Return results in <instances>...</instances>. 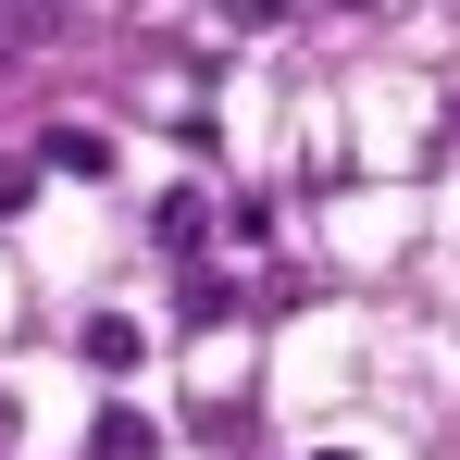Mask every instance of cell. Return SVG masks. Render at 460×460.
Masks as SVG:
<instances>
[{"instance_id":"obj_1","label":"cell","mask_w":460,"mask_h":460,"mask_svg":"<svg viewBox=\"0 0 460 460\" xmlns=\"http://www.w3.org/2000/svg\"><path fill=\"white\" fill-rule=\"evenodd\" d=\"M150 448H162V436H150V411H125V398L87 423V460H150Z\"/></svg>"},{"instance_id":"obj_2","label":"cell","mask_w":460,"mask_h":460,"mask_svg":"<svg viewBox=\"0 0 460 460\" xmlns=\"http://www.w3.org/2000/svg\"><path fill=\"white\" fill-rule=\"evenodd\" d=\"M38 162H50V174H112V137H100V125H50Z\"/></svg>"},{"instance_id":"obj_3","label":"cell","mask_w":460,"mask_h":460,"mask_svg":"<svg viewBox=\"0 0 460 460\" xmlns=\"http://www.w3.org/2000/svg\"><path fill=\"white\" fill-rule=\"evenodd\" d=\"M150 236H162V249H199V236H212V199H199V187H174V199L150 212Z\"/></svg>"},{"instance_id":"obj_4","label":"cell","mask_w":460,"mask_h":460,"mask_svg":"<svg viewBox=\"0 0 460 460\" xmlns=\"http://www.w3.org/2000/svg\"><path fill=\"white\" fill-rule=\"evenodd\" d=\"M87 361H100V374H125V361H137V323H112V311H100V323H87Z\"/></svg>"},{"instance_id":"obj_5","label":"cell","mask_w":460,"mask_h":460,"mask_svg":"<svg viewBox=\"0 0 460 460\" xmlns=\"http://www.w3.org/2000/svg\"><path fill=\"white\" fill-rule=\"evenodd\" d=\"M174 311H187V323H225V311H236V287H225V274H187V299H174Z\"/></svg>"},{"instance_id":"obj_6","label":"cell","mask_w":460,"mask_h":460,"mask_svg":"<svg viewBox=\"0 0 460 460\" xmlns=\"http://www.w3.org/2000/svg\"><path fill=\"white\" fill-rule=\"evenodd\" d=\"M38 38H50V13H0V63H25Z\"/></svg>"},{"instance_id":"obj_7","label":"cell","mask_w":460,"mask_h":460,"mask_svg":"<svg viewBox=\"0 0 460 460\" xmlns=\"http://www.w3.org/2000/svg\"><path fill=\"white\" fill-rule=\"evenodd\" d=\"M38 199V162H0V212H25Z\"/></svg>"},{"instance_id":"obj_8","label":"cell","mask_w":460,"mask_h":460,"mask_svg":"<svg viewBox=\"0 0 460 460\" xmlns=\"http://www.w3.org/2000/svg\"><path fill=\"white\" fill-rule=\"evenodd\" d=\"M311 460H349V448H311Z\"/></svg>"}]
</instances>
